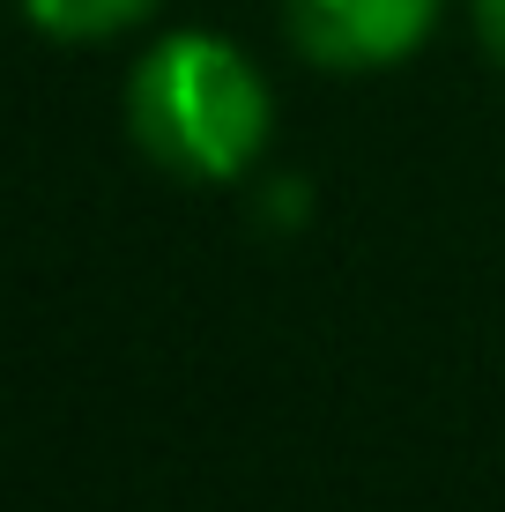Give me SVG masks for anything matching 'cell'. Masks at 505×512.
Instances as JSON below:
<instances>
[{"label": "cell", "instance_id": "6da1fadb", "mask_svg": "<svg viewBox=\"0 0 505 512\" xmlns=\"http://www.w3.org/2000/svg\"><path fill=\"white\" fill-rule=\"evenodd\" d=\"M127 127L156 171L186 186H231L268 149L275 97L238 45L208 30H171L127 82Z\"/></svg>", "mask_w": 505, "mask_h": 512}, {"label": "cell", "instance_id": "7a4b0ae2", "mask_svg": "<svg viewBox=\"0 0 505 512\" xmlns=\"http://www.w3.org/2000/svg\"><path fill=\"white\" fill-rule=\"evenodd\" d=\"M446 0H283V30L327 75H379L402 67L439 30Z\"/></svg>", "mask_w": 505, "mask_h": 512}, {"label": "cell", "instance_id": "3957f363", "mask_svg": "<svg viewBox=\"0 0 505 512\" xmlns=\"http://www.w3.org/2000/svg\"><path fill=\"white\" fill-rule=\"evenodd\" d=\"M23 15H30V30H45L60 45H104L119 30L149 23L156 0H23Z\"/></svg>", "mask_w": 505, "mask_h": 512}, {"label": "cell", "instance_id": "277c9868", "mask_svg": "<svg viewBox=\"0 0 505 512\" xmlns=\"http://www.w3.org/2000/svg\"><path fill=\"white\" fill-rule=\"evenodd\" d=\"M476 8V38H483V52L505 67V0H468Z\"/></svg>", "mask_w": 505, "mask_h": 512}]
</instances>
